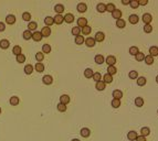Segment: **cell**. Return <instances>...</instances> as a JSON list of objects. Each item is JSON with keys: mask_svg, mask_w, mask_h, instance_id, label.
<instances>
[{"mask_svg": "<svg viewBox=\"0 0 158 141\" xmlns=\"http://www.w3.org/2000/svg\"><path fill=\"white\" fill-rule=\"evenodd\" d=\"M129 2H130V0H122V5H124V6L129 5Z\"/></svg>", "mask_w": 158, "mask_h": 141, "instance_id": "94428289", "label": "cell"}, {"mask_svg": "<svg viewBox=\"0 0 158 141\" xmlns=\"http://www.w3.org/2000/svg\"><path fill=\"white\" fill-rule=\"evenodd\" d=\"M42 34H41V32H39V31H35V32H33L32 33V39L34 40L35 42H39V41H41L42 40Z\"/></svg>", "mask_w": 158, "mask_h": 141, "instance_id": "9c48e42d", "label": "cell"}, {"mask_svg": "<svg viewBox=\"0 0 158 141\" xmlns=\"http://www.w3.org/2000/svg\"><path fill=\"white\" fill-rule=\"evenodd\" d=\"M104 39H105V34H104L103 32H96L95 36H94L95 42H102V41H104Z\"/></svg>", "mask_w": 158, "mask_h": 141, "instance_id": "8992f818", "label": "cell"}, {"mask_svg": "<svg viewBox=\"0 0 158 141\" xmlns=\"http://www.w3.org/2000/svg\"><path fill=\"white\" fill-rule=\"evenodd\" d=\"M106 63L108 66H114L116 63V58L114 55H108L106 58Z\"/></svg>", "mask_w": 158, "mask_h": 141, "instance_id": "3957f363", "label": "cell"}, {"mask_svg": "<svg viewBox=\"0 0 158 141\" xmlns=\"http://www.w3.org/2000/svg\"><path fill=\"white\" fill-rule=\"evenodd\" d=\"M44 23H45L46 26H50V25H52L53 23H54V20H53L52 17H46V18L44 19Z\"/></svg>", "mask_w": 158, "mask_h": 141, "instance_id": "74e56055", "label": "cell"}, {"mask_svg": "<svg viewBox=\"0 0 158 141\" xmlns=\"http://www.w3.org/2000/svg\"><path fill=\"white\" fill-rule=\"evenodd\" d=\"M42 82H43V84H45V85H51L53 83V77L51 75H44L42 78Z\"/></svg>", "mask_w": 158, "mask_h": 141, "instance_id": "5b68a950", "label": "cell"}, {"mask_svg": "<svg viewBox=\"0 0 158 141\" xmlns=\"http://www.w3.org/2000/svg\"><path fill=\"white\" fill-rule=\"evenodd\" d=\"M128 76L130 79H136L138 77V73H137V70H130L128 73Z\"/></svg>", "mask_w": 158, "mask_h": 141, "instance_id": "f6af8a7d", "label": "cell"}, {"mask_svg": "<svg viewBox=\"0 0 158 141\" xmlns=\"http://www.w3.org/2000/svg\"><path fill=\"white\" fill-rule=\"evenodd\" d=\"M9 45H10V43L8 40H6V39H3L0 41V48L3 49V50H6V49H8L9 48Z\"/></svg>", "mask_w": 158, "mask_h": 141, "instance_id": "4316f807", "label": "cell"}, {"mask_svg": "<svg viewBox=\"0 0 158 141\" xmlns=\"http://www.w3.org/2000/svg\"><path fill=\"white\" fill-rule=\"evenodd\" d=\"M111 105H112L114 108H118V107L120 106V100L119 99H115V98H113L112 100V103H111Z\"/></svg>", "mask_w": 158, "mask_h": 141, "instance_id": "7dc6e473", "label": "cell"}, {"mask_svg": "<svg viewBox=\"0 0 158 141\" xmlns=\"http://www.w3.org/2000/svg\"><path fill=\"white\" fill-rule=\"evenodd\" d=\"M103 79H104L103 82L105 83V84H106V83H107V84H111V83L113 82V76H112V75H110V74H107V73H106L105 75L103 76Z\"/></svg>", "mask_w": 158, "mask_h": 141, "instance_id": "cb8c5ba5", "label": "cell"}, {"mask_svg": "<svg viewBox=\"0 0 158 141\" xmlns=\"http://www.w3.org/2000/svg\"><path fill=\"white\" fill-rule=\"evenodd\" d=\"M19 97H17V96H12V97H10V104H11L12 106H17V105H19Z\"/></svg>", "mask_w": 158, "mask_h": 141, "instance_id": "f1b7e54d", "label": "cell"}, {"mask_svg": "<svg viewBox=\"0 0 158 141\" xmlns=\"http://www.w3.org/2000/svg\"><path fill=\"white\" fill-rule=\"evenodd\" d=\"M153 31V26L150 24H145L144 25V32L145 33H150Z\"/></svg>", "mask_w": 158, "mask_h": 141, "instance_id": "9f6ffc18", "label": "cell"}, {"mask_svg": "<svg viewBox=\"0 0 158 141\" xmlns=\"http://www.w3.org/2000/svg\"><path fill=\"white\" fill-rule=\"evenodd\" d=\"M149 55H152L153 58L154 56H157L158 55V46H152V48L149 49Z\"/></svg>", "mask_w": 158, "mask_h": 141, "instance_id": "484cf974", "label": "cell"}, {"mask_svg": "<svg viewBox=\"0 0 158 141\" xmlns=\"http://www.w3.org/2000/svg\"><path fill=\"white\" fill-rule=\"evenodd\" d=\"M80 133H81V136H82L83 138H87V137H90V135H91V130L89 128H82Z\"/></svg>", "mask_w": 158, "mask_h": 141, "instance_id": "7c38bea8", "label": "cell"}, {"mask_svg": "<svg viewBox=\"0 0 158 141\" xmlns=\"http://www.w3.org/2000/svg\"><path fill=\"white\" fill-rule=\"evenodd\" d=\"M32 72H33V66L31 64H28V65L25 66V73L26 74L30 75V74H32Z\"/></svg>", "mask_w": 158, "mask_h": 141, "instance_id": "60d3db41", "label": "cell"}, {"mask_svg": "<svg viewBox=\"0 0 158 141\" xmlns=\"http://www.w3.org/2000/svg\"><path fill=\"white\" fill-rule=\"evenodd\" d=\"M70 100H71V98H70L69 95H62L60 97V103L63 104V105H65V106L70 103Z\"/></svg>", "mask_w": 158, "mask_h": 141, "instance_id": "ba28073f", "label": "cell"}, {"mask_svg": "<svg viewBox=\"0 0 158 141\" xmlns=\"http://www.w3.org/2000/svg\"><path fill=\"white\" fill-rule=\"evenodd\" d=\"M96 10H97V11H99L100 13L105 12V11H106V5H105V3H103V2H100L99 5L96 6Z\"/></svg>", "mask_w": 158, "mask_h": 141, "instance_id": "5bb4252c", "label": "cell"}, {"mask_svg": "<svg viewBox=\"0 0 158 141\" xmlns=\"http://www.w3.org/2000/svg\"><path fill=\"white\" fill-rule=\"evenodd\" d=\"M34 69L37 70V72H39V73H42L43 70H44V65H43V63L37 62L35 65H34Z\"/></svg>", "mask_w": 158, "mask_h": 141, "instance_id": "e0dca14e", "label": "cell"}, {"mask_svg": "<svg viewBox=\"0 0 158 141\" xmlns=\"http://www.w3.org/2000/svg\"><path fill=\"white\" fill-rule=\"evenodd\" d=\"M138 2H139V6H146L148 3L147 0H138Z\"/></svg>", "mask_w": 158, "mask_h": 141, "instance_id": "6f0895ef", "label": "cell"}, {"mask_svg": "<svg viewBox=\"0 0 158 141\" xmlns=\"http://www.w3.org/2000/svg\"><path fill=\"white\" fill-rule=\"evenodd\" d=\"M137 137H138V135H137V132L135 131V130H130V131L127 133V139L130 140V141H134L137 139Z\"/></svg>", "mask_w": 158, "mask_h": 141, "instance_id": "277c9868", "label": "cell"}, {"mask_svg": "<svg viewBox=\"0 0 158 141\" xmlns=\"http://www.w3.org/2000/svg\"><path fill=\"white\" fill-rule=\"evenodd\" d=\"M117 73V68L115 66H108V68H107V74H110V75H115Z\"/></svg>", "mask_w": 158, "mask_h": 141, "instance_id": "f35d334b", "label": "cell"}, {"mask_svg": "<svg viewBox=\"0 0 158 141\" xmlns=\"http://www.w3.org/2000/svg\"><path fill=\"white\" fill-rule=\"evenodd\" d=\"M75 43L78 45H81V44H83L84 41H85V39H84V36L83 35H78V36H75Z\"/></svg>", "mask_w": 158, "mask_h": 141, "instance_id": "4dcf8cb0", "label": "cell"}, {"mask_svg": "<svg viewBox=\"0 0 158 141\" xmlns=\"http://www.w3.org/2000/svg\"><path fill=\"white\" fill-rule=\"evenodd\" d=\"M105 86H106V84L104 83L103 80H100V82H96L95 88L97 90H104V89H105Z\"/></svg>", "mask_w": 158, "mask_h": 141, "instance_id": "ac0fdd59", "label": "cell"}, {"mask_svg": "<svg viewBox=\"0 0 158 141\" xmlns=\"http://www.w3.org/2000/svg\"><path fill=\"white\" fill-rule=\"evenodd\" d=\"M6 22L8 23V24H13V23L16 22V17L13 16V15H9V16H7V18H6Z\"/></svg>", "mask_w": 158, "mask_h": 141, "instance_id": "603a6c76", "label": "cell"}, {"mask_svg": "<svg viewBox=\"0 0 158 141\" xmlns=\"http://www.w3.org/2000/svg\"><path fill=\"white\" fill-rule=\"evenodd\" d=\"M72 34L78 36V35H81V28L79 26H73L72 28Z\"/></svg>", "mask_w": 158, "mask_h": 141, "instance_id": "b9f144b4", "label": "cell"}, {"mask_svg": "<svg viewBox=\"0 0 158 141\" xmlns=\"http://www.w3.org/2000/svg\"><path fill=\"white\" fill-rule=\"evenodd\" d=\"M135 59H136V61H143L144 59H145V54H144L143 52H138L137 54L135 55Z\"/></svg>", "mask_w": 158, "mask_h": 141, "instance_id": "681fc988", "label": "cell"}, {"mask_svg": "<svg viewBox=\"0 0 158 141\" xmlns=\"http://www.w3.org/2000/svg\"><path fill=\"white\" fill-rule=\"evenodd\" d=\"M92 78L95 80V82H100L101 79H102V75H101V73H99V72H96V73H94L93 74V77Z\"/></svg>", "mask_w": 158, "mask_h": 141, "instance_id": "816d5d0a", "label": "cell"}, {"mask_svg": "<svg viewBox=\"0 0 158 141\" xmlns=\"http://www.w3.org/2000/svg\"><path fill=\"white\" fill-rule=\"evenodd\" d=\"M72 141H80V140H79V139H73Z\"/></svg>", "mask_w": 158, "mask_h": 141, "instance_id": "be15d7a7", "label": "cell"}, {"mask_svg": "<svg viewBox=\"0 0 158 141\" xmlns=\"http://www.w3.org/2000/svg\"><path fill=\"white\" fill-rule=\"evenodd\" d=\"M35 59H37V61H38L39 63H41L43 61V59H44V54H43L42 52H38L35 54Z\"/></svg>", "mask_w": 158, "mask_h": 141, "instance_id": "bcb514c9", "label": "cell"}, {"mask_svg": "<svg viewBox=\"0 0 158 141\" xmlns=\"http://www.w3.org/2000/svg\"><path fill=\"white\" fill-rule=\"evenodd\" d=\"M156 82H157V83H158V75H157V76H156Z\"/></svg>", "mask_w": 158, "mask_h": 141, "instance_id": "6125c7cd", "label": "cell"}, {"mask_svg": "<svg viewBox=\"0 0 158 141\" xmlns=\"http://www.w3.org/2000/svg\"><path fill=\"white\" fill-rule=\"evenodd\" d=\"M64 21L66 23H72L73 21H74V16H73L72 13H66V15L64 16Z\"/></svg>", "mask_w": 158, "mask_h": 141, "instance_id": "2e32d148", "label": "cell"}, {"mask_svg": "<svg viewBox=\"0 0 158 141\" xmlns=\"http://www.w3.org/2000/svg\"><path fill=\"white\" fill-rule=\"evenodd\" d=\"M56 108H58V110H59V111H61V112H64L65 110H66V106L60 103V104H58V106H56Z\"/></svg>", "mask_w": 158, "mask_h": 141, "instance_id": "11a10c76", "label": "cell"}, {"mask_svg": "<svg viewBox=\"0 0 158 141\" xmlns=\"http://www.w3.org/2000/svg\"><path fill=\"white\" fill-rule=\"evenodd\" d=\"M135 105L137 107H143L144 106V99H143V97H136V98H135Z\"/></svg>", "mask_w": 158, "mask_h": 141, "instance_id": "d6a6232c", "label": "cell"}, {"mask_svg": "<svg viewBox=\"0 0 158 141\" xmlns=\"http://www.w3.org/2000/svg\"><path fill=\"white\" fill-rule=\"evenodd\" d=\"M146 78L144 76H140V77H138V78H137V85L138 86H144L146 84Z\"/></svg>", "mask_w": 158, "mask_h": 141, "instance_id": "ab89813d", "label": "cell"}, {"mask_svg": "<svg viewBox=\"0 0 158 141\" xmlns=\"http://www.w3.org/2000/svg\"><path fill=\"white\" fill-rule=\"evenodd\" d=\"M142 19L145 24H150V22H152V20H153V16L150 15V13H145V15H143Z\"/></svg>", "mask_w": 158, "mask_h": 141, "instance_id": "6da1fadb", "label": "cell"}, {"mask_svg": "<svg viewBox=\"0 0 158 141\" xmlns=\"http://www.w3.org/2000/svg\"><path fill=\"white\" fill-rule=\"evenodd\" d=\"M22 19L25 21H30L31 20V13L30 12H23L22 13Z\"/></svg>", "mask_w": 158, "mask_h": 141, "instance_id": "f907efd6", "label": "cell"}, {"mask_svg": "<svg viewBox=\"0 0 158 141\" xmlns=\"http://www.w3.org/2000/svg\"><path fill=\"white\" fill-rule=\"evenodd\" d=\"M138 48L137 46H130L129 48V54L130 55H136L137 53H138Z\"/></svg>", "mask_w": 158, "mask_h": 141, "instance_id": "c3c4849f", "label": "cell"}, {"mask_svg": "<svg viewBox=\"0 0 158 141\" xmlns=\"http://www.w3.org/2000/svg\"><path fill=\"white\" fill-rule=\"evenodd\" d=\"M85 25H87V20H86V18H79L78 19V26H79V28H80V26L84 28Z\"/></svg>", "mask_w": 158, "mask_h": 141, "instance_id": "44dd1931", "label": "cell"}, {"mask_svg": "<svg viewBox=\"0 0 158 141\" xmlns=\"http://www.w3.org/2000/svg\"><path fill=\"white\" fill-rule=\"evenodd\" d=\"M112 17L114 19L118 20V19H122V11L119 9H115L114 11L112 12Z\"/></svg>", "mask_w": 158, "mask_h": 141, "instance_id": "8fae6325", "label": "cell"}, {"mask_svg": "<svg viewBox=\"0 0 158 141\" xmlns=\"http://www.w3.org/2000/svg\"><path fill=\"white\" fill-rule=\"evenodd\" d=\"M17 62L18 63H20V64H21V63H23V62H26V56L22 54H19V55H17Z\"/></svg>", "mask_w": 158, "mask_h": 141, "instance_id": "db71d44e", "label": "cell"}, {"mask_svg": "<svg viewBox=\"0 0 158 141\" xmlns=\"http://www.w3.org/2000/svg\"><path fill=\"white\" fill-rule=\"evenodd\" d=\"M84 43H85L86 46H89V48H93V46L95 45V40H94V38H91V36H89V38L85 39Z\"/></svg>", "mask_w": 158, "mask_h": 141, "instance_id": "52a82bcc", "label": "cell"}, {"mask_svg": "<svg viewBox=\"0 0 158 141\" xmlns=\"http://www.w3.org/2000/svg\"><path fill=\"white\" fill-rule=\"evenodd\" d=\"M136 141H146V138H145V137H143V136H138V137H137V139H136Z\"/></svg>", "mask_w": 158, "mask_h": 141, "instance_id": "91938a15", "label": "cell"}, {"mask_svg": "<svg viewBox=\"0 0 158 141\" xmlns=\"http://www.w3.org/2000/svg\"><path fill=\"white\" fill-rule=\"evenodd\" d=\"M138 21H139V18L137 15H130L129 16V22L132 23V24H136Z\"/></svg>", "mask_w": 158, "mask_h": 141, "instance_id": "d4e9b609", "label": "cell"}, {"mask_svg": "<svg viewBox=\"0 0 158 141\" xmlns=\"http://www.w3.org/2000/svg\"><path fill=\"white\" fill-rule=\"evenodd\" d=\"M23 39H25V40L32 39V33H31V31H29V30H26V31L23 32Z\"/></svg>", "mask_w": 158, "mask_h": 141, "instance_id": "7bdbcfd3", "label": "cell"}, {"mask_svg": "<svg viewBox=\"0 0 158 141\" xmlns=\"http://www.w3.org/2000/svg\"><path fill=\"white\" fill-rule=\"evenodd\" d=\"M51 52V46H50V44H43L42 46V53L43 54H49V53Z\"/></svg>", "mask_w": 158, "mask_h": 141, "instance_id": "e575fe53", "label": "cell"}, {"mask_svg": "<svg viewBox=\"0 0 158 141\" xmlns=\"http://www.w3.org/2000/svg\"><path fill=\"white\" fill-rule=\"evenodd\" d=\"M54 11L58 13V15H61V13L64 11V6L62 3H58V5L54 6Z\"/></svg>", "mask_w": 158, "mask_h": 141, "instance_id": "30bf717a", "label": "cell"}, {"mask_svg": "<svg viewBox=\"0 0 158 141\" xmlns=\"http://www.w3.org/2000/svg\"><path fill=\"white\" fill-rule=\"evenodd\" d=\"M116 26L118 29H123V28H125L126 26V22H125V20L124 19H118V20H116Z\"/></svg>", "mask_w": 158, "mask_h": 141, "instance_id": "d6986e66", "label": "cell"}, {"mask_svg": "<svg viewBox=\"0 0 158 141\" xmlns=\"http://www.w3.org/2000/svg\"><path fill=\"white\" fill-rule=\"evenodd\" d=\"M115 9H116V8H115V5H114V3H112V2H111V3H107V5H106V11H108V12L112 13Z\"/></svg>", "mask_w": 158, "mask_h": 141, "instance_id": "ee69618b", "label": "cell"}, {"mask_svg": "<svg viewBox=\"0 0 158 141\" xmlns=\"http://www.w3.org/2000/svg\"><path fill=\"white\" fill-rule=\"evenodd\" d=\"M41 34L43 38H49L50 34H51V29H50V26H43L41 30Z\"/></svg>", "mask_w": 158, "mask_h": 141, "instance_id": "7a4b0ae2", "label": "cell"}, {"mask_svg": "<svg viewBox=\"0 0 158 141\" xmlns=\"http://www.w3.org/2000/svg\"><path fill=\"white\" fill-rule=\"evenodd\" d=\"M157 114H158V110H157Z\"/></svg>", "mask_w": 158, "mask_h": 141, "instance_id": "03108f58", "label": "cell"}, {"mask_svg": "<svg viewBox=\"0 0 158 141\" xmlns=\"http://www.w3.org/2000/svg\"><path fill=\"white\" fill-rule=\"evenodd\" d=\"M94 60H95V63H96V64H99V65H100V64H103V63H104V56L101 55V54H97Z\"/></svg>", "mask_w": 158, "mask_h": 141, "instance_id": "1f68e13d", "label": "cell"}, {"mask_svg": "<svg viewBox=\"0 0 158 141\" xmlns=\"http://www.w3.org/2000/svg\"><path fill=\"white\" fill-rule=\"evenodd\" d=\"M12 53H13V54H15L16 56L19 55V54H21V46L15 45V46H13V49H12Z\"/></svg>", "mask_w": 158, "mask_h": 141, "instance_id": "8d00e7d4", "label": "cell"}, {"mask_svg": "<svg viewBox=\"0 0 158 141\" xmlns=\"http://www.w3.org/2000/svg\"><path fill=\"white\" fill-rule=\"evenodd\" d=\"M76 9H78L79 12H85L86 9H87V6H86L84 2H81V3H79V5H78Z\"/></svg>", "mask_w": 158, "mask_h": 141, "instance_id": "7402d4cb", "label": "cell"}, {"mask_svg": "<svg viewBox=\"0 0 158 141\" xmlns=\"http://www.w3.org/2000/svg\"><path fill=\"white\" fill-rule=\"evenodd\" d=\"M150 133V129L148 128V127H143L142 129H140V136H143V137H146L148 136Z\"/></svg>", "mask_w": 158, "mask_h": 141, "instance_id": "ffe728a7", "label": "cell"}, {"mask_svg": "<svg viewBox=\"0 0 158 141\" xmlns=\"http://www.w3.org/2000/svg\"><path fill=\"white\" fill-rule=\"evenodd\" d=\"M144 61H145V63H146L147 65H153V64H154V58H153L152 55H147V56H145Z\"/></svg>", "mask_w": 158, "mask_h": 141, "instance_id": "83f0119b", "label": "cell"}, {"mask_svg": "<svg viewBox=\"0 0 158 141\" xmlns=\"http://www.w3.org/2000/svg\"><path fill=\"white\" fill-rule=\"evenodd\" d=\"M91 32H92V28L90 25H85L84 28H82V33L84 35H89Z\"/></svg>", "mask_w": 158, "mask_h": 141, "instance_id": "836d02e7", "label": "cell"}, {"mask_svg": "<svg viewBox=\"0 0 158 141\" xmlns=\"http://www.w3.org/2000/svg\"><path fill=\"white\" fill-rule=\"evenodd\" d=\"M129 6L132 7L133 9H136V8H138V6H139V2H138V0H130V2H129Z\"/></svg>", "mask_w": 158, "mask_h": 141, "instance_id": "f5cc1de1", "label": "cell"}, {"mask_svg": "<svg viewBox=\"0 0 158 141\" xmlns=\"http://www.w3.org/2000/svg\"><path fill=\"white\" fill-rule=\"evenodd\" d=\"M5 29H6V25H5V23H3V22H0V32L5 31Z\"/></svg>", "mask_w": 158, "mask_h": 141, "instance_id": "680465c9", "label": "cell"}, {"mask_svg": "<svg viewBox=\"0 0 158 141\" xmlns=\"http://www.w3.org/2000/svg\"><path fill=\"white\" fill-rule=\"evenodd\" d=\"M93 69L92 68H86L85 70H84V76L86 77V78H91V77H93Z\"/></svg>", "mask_w": 158, "mask_h": 141, "instance_id": "f546056e", "label": "cell"}, {"mask_svg": "<svg viewBox=\"0 0 158 141\" xmlns=\"http://www.w3.org/2000/svg\"><path fill=\"white\" fill-rule=\"evenodd\" d=\"M53 20H54V23H56V24H61V23H63V21H64V17L62 15H56L54 18H53Z\"/></svg>", "mask_w": 158, "mask_h": 141, "instance_id": "9a60e30c", "label": "cell"}, {"mask_svg": "<svg viewBox=\"0 0 158 141\" xmlns=\"http://www.w3.org/2000/svg\"><path fill=\"white\" fill-rule=\"evenodd\" d=\"M37 26H38L37 22L31 21V22H29V24H28V30L29 31H34V30H37Z\"/></svg>", "mask_w": 158, "mask_h": 141, "instance_id": "d590c367", "label": "cell"}, {"mask_svg": "<svg viewBox=\"0 0 158 141\" xmlns=\"http://www.w3.org/2000/svg\"><path fill=\"white\" fill-rule=\"evenodd\" d=\"M0 114H1V108H0Z\"/></svg>", "mask_w": 158, "mask_h": 141, "instance_id": "e7e4bbea", "label": "cell"}, {"mask_svg": "<svg viewBox=\"0 0 158 141\" xmlns=\"http://www.w3.org/2000/svg\"><path fill=\"white\" fill-rule=\"evenodd\" d=\"M113 97L115 99H119L123 97V92L122 90H119V89H115V90H113Z\"/></svg>", "mask_w": 158, "mask_h": 141, "instance_id": "4fadbf2b", "label": "cell"}]
</instances>
